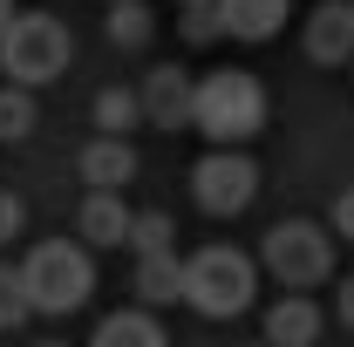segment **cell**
Returning <instances> with one entry per match:
<instances>
[{
	"label": "cell",
	"instance_id": "cell-1",
	"mask_svg": "<svg viewBox=\"0 0 354 347\" xmlns=\"http://www.w3.org/2000/svg\"><path fill=\"white\" fill-rule=\"evenodd\" d=\"M191 130H205L218 150H245L266 130V88L245 68H212L191 88Z\"/></svg>",
	"mask_w": 354,
	"mask_h": 347
},
{
	"label": "cell",
	"instance_id": "cell-2",
	"mask_svg": "<svg viewBox=\"0 0 354 347\" xmlns=\"http://www.w3.org/2000/svg\"><path fill=\"white\" fill-rule=\"evenodd\" d=\"M21 286H28V306L35 313L62 320V313L88 306V293H95V259H88L82 238H41L21 259Z\"/></svg>",
	"mask_w": 354,
	"mask_h": 347
},
{
	"label": "cell",
	"instance_id": "cell-3",
	"mask_svg": "<svg viewBox=\"0 0 354 347\" xmlns=\"http://www.w3.org/2000/svg\"><path fill=\"white\" fill-rule=\"evenodd\" d=\"M259 293V265L245 259L239 245H198L184 259V306L205 313V320H232L245 313Z\"/></svg>",
	"mask_w": 354,
	"mask_h": 347
},
{
	"label": "cell",
	"instance_id": "cell-4",
	"mask_svg": "<svg viewBox=\"0 0 354 347\" xmlns=\"http://www.w3.org/2000/svg\"><path fill=\"white\" fill-rule=\"evenodd\" d=\"M75 62V35L55 21V14H14L0 28V75L21 88H41L55 75H68Z\"/></svg>",
	"mask_w": 354,
	"mask_h": 347
},
{
	"label": "cell",
	"instance_id": "cell-5",
	"mask_svg": "<svg viewBox=\"0 0 354 347\" xmlns=\"http://www.w3.org/2000/svg\"><path fill=\"white\" fill-rule=\"evenodd\" d=\"M259 265L286 286V293H307L334 279V232L313 225V218H279L259 245Z\"/></svg>",
	"mask_w": 354,
	"mask_h": 347
},
{
	"label": "cell",
	"instance_id": "cell-6",
	"mask_svg": "<svg viewBox=\"0 0 354 347\" xmlns=\"http://www.w3.org/2000/svg\"><path fill=\"white\" fill-rule=\"evenodd\" d=\"M191 198L212 218H239L259 198V164H252L245 150H218V143H212V150L191 164Z\"/></svg>",
	"mask_w": 354,
	"mask_h": 347
},
{
	"label": "cell",
	"instance_id": "cell-7",
	"mask_svg": "<svg viewBox=\"0 0 354 347\" xmlns=\"http://www.w3.org/2000/svg\"><path fill=\"white\" fill-rule=\"evenodd\" d=\"M307 62H320V68H348L354 62V0H320L307 14Z\"/></svg>",
	"mask_w": 354,
	"mask_h": 347
},
{
	"label": "cell",
	"instance_id": "cell-8",
	"mask_svg": "<svg viewBox=\"0 0 354 347\" xmlns=\"http://www.w3.org/2000/svg\"><path fill=\"white\" fill-rule=\"evenodd\" d=\"M191 75L184 68H150L143 75V123H157V130H191Z\"/></svg>",
	"mask_w": 354,
	"mask_h": 347
},
{
	"label": "cell",
	"instance_id": "cell-9",
	"mask_svg": "<svg viewBox=\"0 0 354 347\" xmlns=\"http://www.w3.org/2000/svg\"><path fill=\"white\" fill-rule=\"evenodd\" d=\"M130 205H123V191H88L82 212H75V232H82V245H130Z\"/></svg>",
	"mask_w": 354,
	"mask_h": 347
},
{
	"label": "cell",
	"instance_id": "cell-10",
	"mask_svg": "<svg viewBox=\"0 0 354 347\" xmlns=\"http://www.w3.org/2000/svg\"><path fill=\"white\" fill-rule=\"evenodd\" d=\"M218 7V28L232 41H272L293 14V0H212Z\"/></svg>",
	"mask_w": 354,
	"mask_h": 347
},
{
	"label": "cell",
	"instance_id": "cell-11",
	"mask_svg": "<svg viewBox=\"0 0 354 347\" xmlns=\"http://www.w3.org/2000/svg\"><path fill=\"white\" fill-rule=\"evenodd\" d=\"M320 327H327V313H320L307 293H286V300L266 306V341H272V347H313Z\"/></svg>",
	"mask_w": 354,
	"mask_h": 347
},
{
	"label": "cell",
	"instance_id": "cell-12",
	"mask_svg": "<svg viewBox=\"0 0 354 347\" xmlns=\"http://www.w3.org/2000/svg\"><path fill=\"white\" fill-rule=\"evenodd\" d=\"M75 171L88 177V191H123L136 177V150H130V136H95L82 157H75Z\"/></svg>",
	"mask_w": 354,
	"mask_h": 347
},
{
	"label": "cell",
	"instance_id": "cell-13",
	"mask_svg": "<svg viewBox=\"0 0 354 347\" xmlns=\"http://www.w3.org/2000/svg\"><path fill=\"white\" fill-rule=\"evenodd\" d=\"M136 300L143 306H177L184 300V259L177 252H136Z\"/></svg>",
	"mask_w": 354,
	"mask_h": 347
},
{
	"label": "cell",
	"instance_id": "cell-14",
	"mask_svg": "<svg viewBox=\"0 0 354 347\" xmlns=\"http://www.w3.org/2000/svg\"><path fill=\"white\" fill-rule=\"evenodd\" d=\"M88 347H171V341H164V327H157L150 306H123V313H109V320L95 327Z\"/></svg>",
	"mask_w": 354,
	"mask_h": 347
},
{
	"label": "cell",
	"instance_id": "cell-15",
	"mask_svg": "<svg viewBox=\"0 0 354 347\" xmlns=\"http://www.w3.org/2000/svg\"><path fill=\"white\" fill-rule=\"evenodd\" d=\"M41 123V109H35V88L21 82H0V143H28Z\"/></svg>",
	"mask_w": 354,
	"mask_h": 347
},
{
	"label": "cell",
	"instance_id": "cell-16",
	"mask_svg": "<svg viewBox=\"0 0 354 347\" xmlns=\"http://www.w3.org/2000/svg\"><path fill=\"white\" fill-rule=\"evenodd\" d=\"M102 35H109L116 48H150L157 21H150V7H143V0H109V21H102Z\"/></svg>",
	"mask_w": 354,
	"mask_h": 347
},
{
	"label": "cell",
	"instance_id": "cell-17",
	"mask_svg": "<svg viewBox=\"0 0 354 347\" xmlns=\"http://www.w3.org/2000/svg\"><path fill=\"white\" fill-rule=\"evenodd\" d=\"M136 123H143V95L136 88H102L95 95V130L102 136H130Z\"/></svg>",
	"mask_w": 354,
	"mask_h": 347
},
{
	"label": "cell",
	"instance_id": "cell-18",
	"mask_svg": "<svg viewBox=\"0 0 354 347\" xmlns=\"http://www.w3.org/2000/svg\"><path fill=\"white\" fill-rule=\"evenodd\" d=\"M130 245H136V252H177L171 212H136V218H130Z\"/></svg>",
	"mask_w": 354,
	"mask_h": 347
},
{
	"label": "cell",
	"instance_id": "cell-19",
	"mask_svg": "<svg viewBox=\"0 0 354 347\" xmlns=\"http://www.w3.org/2000/svg\"><path fill=\"white\" fill-rule=\"evenodd\" d=\"M35 306H28V286H21V265H0V334L28 327Z\"/></svg>",
	"mask_w": 354,
	"mask_h": 347
},
{
	"label": "cell",
	"instance_id": "cell-20",
	"mask_svg": "<svg viewBox=\"0 0 354 347\" xmlns=\"http://www.w3.org/2000/svg\"><path fill=\"white\" fill-rule=\"evenodd\" d=\"M177 35H184L191 48H212V41L225 35V28H218V7H212V0H198V7H184V14H177Z\"/></svg>",
	"mask_w": 354,
	"mask_h": 347
},
{
	"label": "cell",
	"instance_id": "cell-21",
	"mask_svg": "<svg viewBox=\"0 0 354 347\" xmlns=\"http://www.w3.org/2000/svg\"><path fill=\"white\" fill-rule=\"evenodd\" d=\"M327 232H341V238L354 245V184H348V191H334V205H327Z\"/></svg>",
	"mask_w": 354,
	"mask_h": 347
},
{
	"label": "cell",
	"instance_id": "cell-22",
	"mask_svg": "<svg viewBox=\"0 0 354 347\" xmlns=\"http://www.w3.org/2000/svg\"><path fill=\"white\" fill-rule=\"evenodd\" d=\"M21 232H28V205H21L14 191H0V245H7V238H21Z\"/></svg>",
	"mask_w": 354,
	"mask_h": 347
},
{
	"label": "cell",
	"instance_id": "cell-23",
	"mask_svg": "<svg viewBox=\"0 0 354 347\" xmlns=\"http://www.w3.org/2000/svg\"><path fill=\"white\" fill-rule=\"evenodd\" d=\"M334 320L354 334V279H341V286H334Z\"/></svg>",
	"mask_w": 354,
	"mask_h": 347
},
{
	"label": "cell",
	"instance_id": "cell-24",
	"mask_svg": "<svg viewBox=\"0 0 354 347\" xmlns=\"http://www.w3.org/2000/svg\"><path fill=\"white\" fill-rule=\"evenodd\" d=\"M7 21H14V0H0V28H7Z\"/></svg>",
	"mask_w": 354,
	"mask_h": 347
},
{
	"label": "cell",
	"instance_id": "cell-25",
	"mask_svg": "<svg viewBox=\"0 0 354 347\" xmlns=\"http://www.w3.org/2000/svg\"><path fill=\"white\" fill-rule=\"evenodd\" d=\"M177 7H198V0H177Z\"/></svg>",
	"mask_w": 354,
	"mask_h": 347
},
{
	"label": "cell",
	"instance_id": "cell-26",
	"mask_svg": "<svg viewBox=\"0 0 354 347\" xmlns=\"http://www.w3.org/2000/svg\"><path fill=\"white\" fill-rule=\"evenodd\" d=\"M259 347H272V341H259Z\"/></svg>",
	"mask_w": 354,
	"mask_h": 347
},
{
	"label": "cell",
	"instance_id": "cell-27",
	"mask_svg": "<svg viewBox=\"0 0 354 347\" xmlns=\"http://www.w3.org/2000/svg\"><path fill=\"white\" fill-rule=\"evenodd\" d=\"M41 347H55V341H41Z\"/></svg>",
	"mask_w": 354,
	"mask_h": 347
},
{
	"label": "cell",
	"instance_id": "cell-28",
	"mask_svg": "<svg viewBox=\"0 0 354 347\" xmlns=\"http://www.w3.org/2000/svg\"><path fill=\"white\" fill-rule=\"evenodd\" d=\"M348 68H354V62H348Z\"/></svg>",
	"mask_w": 354,
	"mask_h": 347
}]
</instances>
